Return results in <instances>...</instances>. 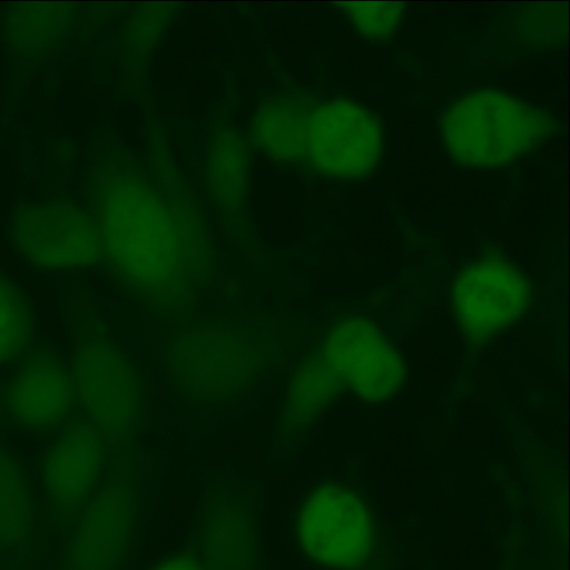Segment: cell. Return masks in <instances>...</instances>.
I'll use <instances>...</instances> for the list:
<instances>
[{"instance_id":"cell-1","label":"cell","mask_w":570,"mask_h":570,"mask_svg":"<svg viewBox=\"0 0 570 570\" xmlns=\"http://www.w3.org/2000/svg\"><path fill=\"white\" fill-rule=\"evenodd\" d=\"M97 226L101 261L151 299L185 298L206 272L205 235L189 204L134 175L105 179Z\"/></svg>"},{"instance_id":"cell-2","label":"cell","mask_w":570,"mask_h":570,"mask_svg":"<svg viewBox=\"0 0 570 570\" xmlns=\"http://www.w3.org/2000/svg\"><path fill=\"white\" fill-rule=\"evenodd\" d=\"M250 137L275 160L334 177L366 173L380 153L374 116L355 101L333 97L267 99L254 114Z\"/></svg>"},{"instance_id":"cell-3","label":"cell","mask_w":570,"mask_h":570,"mask_svg":"<svg viewBox=\"0 0 570 570\" xmlns=\"http://www.w3.org/2000/svg\"><path fill=\"white\" fill-rule=\"evenodd\" d=\"M70 371L77 407L100 435L125 433L134 409L132 379L125 358L99 331L98 322L82 295L68 303Z\"/></svg>"},{"instance_id":"cell-4","label":"cell","mask_w":570,"mask_h":570,"mask_svg":"<svg viewBox=\"0 0 570 570\" xmlns=\"http://www.w3.org/2000/svg\"><path fill=\"white\" fill-rule=\"evenodd\" d=\"M298 551L312 563L357 569L371 559L376 529L364 497L336 481H322L299 497L292 514Z\"/></svg>"},{"instance_id":"cell-5","label":"cell","mask_w":570,"mask_h":570,"mask_svg":"<svg viewBox=\"0 0 570 570\" xmlns=\"http://www.w3.org/2000/svg\"><path fill=\"white\" fill-rule=\"evenodd\" d=\"M444 115L448 151L463 164L513 161L543 137V114L508 94L480 90L455 99Z\"/></svg>"},{"instance_id":"cell-6","label":"cell","mask_w":570,"mask_h":570,"mask_svg":"<svg viewBox=\"0 0 570 570\" xmlns=\"http://www.w3.org/2000/svg\"><path fill=\"white\" fill-rule=\"evenodd\" d=\"M137 485L125 463L104 466L98 485L61 549L58 570H119L137 515Z\"/></svg>"},{"instance_id":"cell-7","label":"cell","mask_w":570,"mask_h":570,"mask_svg":"<svg viewBox=\"0 0 570 570\" xmlns=\"http://www.w3.org/2000/svg\"><path fill=\"white\" fill-rule=\"evenodd\" d=\"M76 410L70 364L57 352L32 348L0 384V429L52 436Z\"/></svg>"},{"instance_id":"cell-8","label":"cell","mask_w":570,"mask_h":570,"mask_svg":"<svg viewBox=\"0 0 570 570\" xmlns=\"http://www.w3.org/2000/svg\"><path fill=\"white\" fill-rule=\"evenodd\" d=\"M77 410L50 436L39 459L47 518L57 531L73 528L104 469L101 435Z\"/></svg>"},{"instance_id":"cell-9","label":"cell","mask_w":570,"mask_h":570,"mask_svg":"<svg viewBox=\"0 0 570 570\" xmlns=\"http://www.w3.org/2000/svg\"><path fill=\"white\" fill-rule=\"evenodd\" d=\"M258 495L244 480H217L205 488L196 553L209 570H258Z\"/></svg>"},{"instance_id":"cell-10","label":"cell","mask_w":570,"mask_h":570,"mask_svg":"<svg viewBox=\"0 0 570 570\" xmlns=\"http://www.w3.org/2000/svg\"><path fill=\"white\" fill-rule=\"evenodd\" d=\"M9 238L27 263L55 271H79L101 261L97 220L67 206L17 209Z\"/></svg>"},{"instance_id":"cell-11","label":"cell","mask_w":570,"mask_h":570,"mask_svg":"<svg viewBox=\"0 0 570 570\" xmlns=\"http://www.w3.org/2000/svg\"><path fill=\"white\" fill-rule=\"evenodd\" d=\"M527 304L525 278L505 261L474 262L456 279V317L465 334L474 340L491 337L512 325Z\"/></svg>"},{"instance_id":"cell-12","label":"cell","mask_w":570,"mask_h":570,"mask_svg":"<svg viewBox=\"0 0 570 570\" xmlns=\"http://www.w3.org/2000/svg\"><path fill=\"white\" fill-rule=\"evenodd\" d=\"M341 382L363 397L384 399L402 381L401 361L371 324L346 321L332 331L321 351Z\"/></svg>"},{"instance_id":"cell-13","label":"cell","mask_w":570,"mask_h":570,"mask_svg":"<svg viewBox=\"0 0 570 570\" xmlns=\"http://www.w3.org/2000/svg\"><path fill=\"white\" fill-rule=\"evenodd\" d=\"M37 503L27 469L0 441V570H31Z\"/></svg>"},{"instance_id":"cell-14","label":"cell","mask_w":570,"mask_h":570,"mask_svg":"<svg viewBox=\"0 0 570 570\" xmlns=\"http://www.w3.org/2000/svg\"><path fill=\"white\" fill-rule=\"evenodd\" d=\"M71 8L58 3H32L10 8L3 16L2 38L20 58L46 53L63 37Z\"/></svg>"},{"instance_id":"cell-15","label":"cell","mask_w":570,"mask_h":570,"mask_svg":"<svg viewBox=\"0 0 570 570\" xmlns=\"http://www.w3.org/2000/svg\"><path fill=\"white\" fill-rule=\"evenodd\" d=\"M35 334L36 322L27 295L0 269V367L27 354Z\"/></svg>"},{"instance_id":"cell-16","label":"cell","mask_w":570,"mask_h":570,"mask_svg":"<svg viewBox=\"0 0 570 570\" xmlns=\"http://www.w3.org/2000/svg\"><path fill=\"white\" fill-rule=\"evenodd\" d=\"M209 156L208 177L217 204L232 209L242 205L245 188V156L242 141L224 131L214 140Z\"/></svg>"},{"instance_id":"cell-17","label":"cell","mask_w":570,"mask_h":570,"mask_svg":"<svg viewBox=\"0 0 570 570\" xmlns=\"http://www.w3.org/2000/svg\"><path fill=\"white\" fill-rule=\"evenodd\" d=\"M344 4L355 26L372 37L391 35L400 18V3L353 2Z\"/></svg>"},{"instance_id":"cell-18","label":"cell","mask_w":570,"mask_h":570,"mask_svg":"<svg viewBox=\"0 0 570 570\" xmlns=\"http://www.w3.org/2000/svg\"><path fill=\"white\" fill-rule=\"evenodd\" d=\"M149 570H209L196 552L177 553L157 562Z\"/></svg>"}]
</instances>
